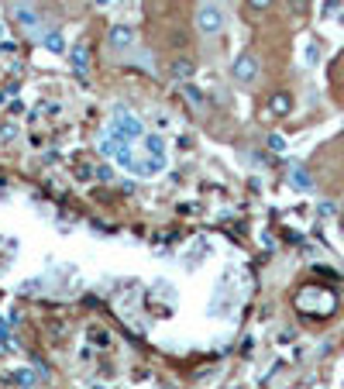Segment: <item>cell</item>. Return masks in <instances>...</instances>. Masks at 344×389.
<instances>
[{
	"label": "cell",
	"instance_id": "30bf717a",
	"mask_svg": "<svg viewBox=\"0 0 344 389\" xmlns=\"http://www.w3.org/2000/svg\"><path fill=\"white\" fill-rule=\"evenodd\" d=\"M10 383H14V386H21V389L35 386V372H28V369H17V372L10 376Z\"/></svg>",
	"mask_w": 344,
	"mask_h": 389
},
{
	"label": "cell",
	"instance_id": "52a82bcc",
	"mask_svg": "<svg viewBox=\"0 0 344 389\" xmlns=\"http://www.w3.org/2000/svg\"><path fill=\"white\" fill-rule=\"evenodd\" d=\"M73 69H76V76H86L89 73V42H76V49H73Z\"/></svg>",
	"mask_w": 344,
	"mask_h": 389
},
{
	"label": "cell",
	"instance_id": "9c48e42d",
	"mask_svg": "<svg viewBox=\"0 0 344 389\" xmlns=\"http://www.w3.org/2000/svg\"><path fill=\"white\" fill-rule=\"evenodd\" d=\"M145 148H148V155H155V159H166V141H162L159 135H148V138H145Z\"/></svg>",
	"mask_w": 344,
	"mask_h": 389
},
{
	"label": "cell",
	"instance_id": "ac0fdd59",
	"mask_svg": "<svg viewBox=\"0 0 344 389\" xmlns=\"http://www.w3.org/2000/svg\"><path fill=\"white\" fill-rule=\"evenodd\" d=\"M93 3H96V7H107V3H110V0H93Z\"/></svg>",
	"mask_w": 344,
	"mask_h": 389
},
{
	"label": "cell",
	"instance_id": "ba28073f",
	"mask_svg": "<svg viewBox=\"0 0 344 389\" xmlns=\"http://www.w3.org/2000/svg\"><path fill=\"white\" fill-rule=\"evenodd\" d=\"M289 180H293V187H300V190H310V187H313V180H310V173H307L303 166H289Z\"/></svg>",
	"mask_w": 344,
	"mask_h": 389
},
{
	"label": "cell",
	"instance_id": "4fadbf2b",
	"mask_svg": "<svg viewBox=\"0 0 344 389\" xmlns=\"http://www.w3.org/2000/svg\"><path fill=\"white\" fill-rule=\"evenodd\" d=\"M179 90H182V94H186V100H189V103H203V94H200V90H196V87H193V83H182V87H179Z\"/></svg>",
	"mask_w": 344,
	"mask_h": 389
},
{
	"label": "cell",
	"instance_id": "2e32d148",
	"mask_svg": "<svg viewBox=\"0 0 344 389\" xmlns=\"http://www.w3.org/2000/svg\"><path fill=\"white\" fill-rule=\"evenodd\" d=\"M96 180H103V183H107V180H114V173H110V166H100V169H96Z\"/></svg>",
	"mask_w": 344,
	"mask_h": 389
},
{
	"label": "cell",
	"instance_id": "7c38bea8",
	"mask_svg": "<svg viewBox=\"0 0 344 389\" xmlns=\"http://www.w3.org/2000/svg\"><path fill=\"white\" fill-rule=\"evenodd\" d=\"M45 49H49V52H62V49H66L62 35H59V31H49V35H45Z\"/></svg>",
	"mask_w": 344,
	"mask_h": 389
},
{
	"label": "cell",
	"instance_id": "8992f818",
	"mask_svg": "<svg viewBox=\"0 0 344 389\" xmlns=\"http://www.w3.org/2000/svg\"><path fill=\"white\" fill-rule=\"evenodd\" d=\"M196 73V66H193V59H186V55H179V59H172L169 62V76L175 83H189V76Z\"/></svg>",
	"mask_w": 344,
	"mask_h": 389
},
{
	"label": "cell",
	"instance_id": "5bb4252c",
	"mask_svg": "<svg viewBox=\"0 0 344 389\" xmlns=\"http://www.w3.org/2000/svg\"><path fill=\"white\" fill-rule=\"evenodd\" d=\"M272 3H275V0H248V7H252L255 14H261V10H268Z\"/></svg>",
	"mask_w": 344,
	"mask_h": 389
},
{
	"label": "cell",
	"instance_id": "8fae6325",
	"mask_svg": "<svg viewBox=\"0 0 344 389\" xmlns=\"http://www.w3.org/2000/svg\"><path fill=\"white\" fill-rule=\"evenodd\" d=\"M14 17H17V21H21L24 28H38V17H35V14H31L28 7H14Z\"/></svg>",
	"mask_w": 344,
	"mask_h": 389
},
{
	"label": "cell",
	"instance_id": "6da1fadb",
	"mask_svg": "<svg viewBox=\"0 0 344 389\" xmlns=\"http://www.w3.org/2000/svg\"><path fill=\"white\" fill-rule=\"evenodd\" d=\"M196 28H200L203 35H221V31H224V14H221L214 3H203V7L196 10Z\"/></svg>",
	"mask_w": 344,
	"mask_h": 389
},
{
	"label": "cell",
	"instance_id": "d6986e66",
	"mask_svg": "<svg viewBox=\"0 0 344 389\" xmlns=\"http://www.w3.org/2000/svg\"><path fill=\"white\" fill-rule=\"evenodd\" d=\"M28 389H38V386H28Z\"/></svg>",
	"mask_w": 344,
	"mask_h": 389
},
{
	"label": "cell",
	"instance_id": "5b68a950",
	"mask_svg": "<svg viewBox=\"0 0 344 389\" xmlns=\"http://www.w3.org/2000/svg\"><path fill=\"white\" fill-rule=\"evenodd\" d=\"M293 114V94L289 90H275L268 97V117H289Z\"/></svg>",
	"mask_w": 344,
	"mask_h": 389
},
{
	"label": "cell",
	"instance_id": "277c9868",
	"mask_svg": "<svg viewBox=\"0 0 344 389\" xmlns=\"http://www.w3.org/2000/svg\"><path fill=\"white\" fill-rule=\"evenodd\" d=\"M114 131L124 138V145L131 141V138H141V121L135 117V114H117L114 117Z\"/></svg>",
	"mask_w": 344,
	"mask_h": 389
},
{
	"label": "cell",
	"instance_id": "7a4b0ae2",
	"mask_svg": "<svg viewBox=\"0 0 344 389\" xmlns=\"http://www.w3.org/2000/svg\"><path fill=\"white\" fill-rule=\"evenodd\" d=\"M231 76H234V83H241V87L255 83V76H258V59L252 55V52L238 55V59H234V66H231Z\"/></svg>",
	"mask_w": 344,
	"mask_h": 389
},
{
	"label": "cell",
	"instance_id": "3957f363",
	"mask_svg": "<svg viewBox=\"0 0 344 389\" xmlns=\"http://www.w3.org/2000/svg\"><path fill=\"white\" fill-rule=\"evenodd\" d=\"M107 42H110L114 52H128V49L135 45V28H128V24H114V28L107 31Z\"/></svg>",
	"mask_w": 344,
	"mask_h": 389
},
{
	"label": "cell",
	"instance_id": "e0dca14e",
	"mask_svg": "<svg viewBox=\"0 0 344 389\" xmlns=\"http://www.w3.org/2000/svg\"><path fill=\"white\" fill-rule=\"evenodd\" d=\"M303 10H307V0H293V14H296V17H300V14H303Z\"/></svg>",
	"mask_w": 344,
	"mask_h": 389
},
{
	"label": "cell",
	"instance_id": "9a60e30c",
	"mask_svg": "<svg viewBox=\"0 0 344 389\" xmlns=\"http://www.w3.org/2000/svg\"><path fill=\"white\" fill-rule=\"evenodd\" d=\"M268 148H272V152H282V148H286V141H282L279 135H272V138H268Z\"/></svg>",
	"mask_w": 344,
	"mask_h": 389
}]
</instances>
